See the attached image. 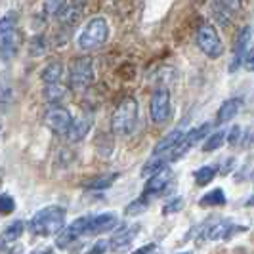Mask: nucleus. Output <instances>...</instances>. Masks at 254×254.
I'll use <instances>...</instances> for the list:
<instances>
[{"label":"nucleus","instance_id":"1","mask_svg":"<svg viewBox=\"0 0 254 254\" xmlns=\"http://www.w3.org/2000/svg\"><path fill=\"white\" fill-rule=\"evenodd\" d=\"M67 220V210L60 204H50L38 210L29 222V231L38 237H52L60 233V229L65 226Z\"/></svg>","mask_w":254,"mask_h":254},{"label":"nucleus","instance_id":"2","mask_svg":"<svg viewBox=\"0 0 254 254\" xmlns=\"http://www.w3.org/2000/svg\"><path fill=\"white\" fill-rule=\"evenodd\" d=\"M138 125V100L128 96L119 103L111 117V132L115 136H130Z\"/></svg>","mask_w":254,"mask_h":254},{"label":"nucleus","instance_id":"3","mask_svg":"<svg viewBox=\"0 0 254 254\" xmlns=\"http://www.w3.org/2000/svg\"><path fill=\"white\" fill-rule=\"evenodd\" d=\"M109 38V23L105 17H92L88 23L84 25V29L78 35V48L82 52H92L96 48L103 46Z\"/></svg>","mask_w":254,"mask_h":254},{"label":"nucleus","instance_id":"4","mask_svg":"<svg viewBox=\"0 0 254 254\" xmlns=\"http://www.w3.org/2000/svg\"><path fill=\"white\" fill-rule=\"evenodd\" d=\"M197 46L208 60H220L226 52V46L218 35V29L212 23H203L197 29Z\"/></svg>","mask_w":254,"mask_h":254},{"label":"nucleus","instance_id":"5","mask_svg":"<svg viewBox=\"0 0 254 254\" xmlns=\"http://www.w3.org/2000/svg\"><path fill=\"white\" fill-rule=\"evenodd\" d=\"M96 78V71H94V62L88 56H80L71 62L69 65V86L73 90H84Z\"/></svg>","mask_w":254,"mask_h":254},{"label":"nucleus","instance_id":"6","mask_svg":"<svg viewBox=\"0 0 254 254\" xmlns=\"http://www.w3.org/2000/svg\"><path fill=\"white\" fill-rule=\"evenodd\" d=\"M210 128H212V125H210V123H204V125H201V127L188 130V132L184 134V138L180 140L178 145H176V147L170 151L168 161H178V159H182V157H186V155H188V153H190L191 149H193V147L199 143V141L210 134Z\"/></svg>","mask_w":254,"mask_h":254},{"label":"nucleus","instance_id":"7","mask_svg":"<svg viewBox=\"0 0 254 254\" xmlns=\"http://www.w3.org/2000/svg\"><path fill=\"white\" fill-rule=\"evenodd\" d=\"M151 121L155 125H165L172 113V102H170V90L166 86H159L153 92L151 105H149Z\"/></svg>","mask_w":254,"mask_h":254},{"label":"nucleus","instance_id":"8","mask_svg":"<svg viewBox=\"0 0 254 254\" xmlns=\"http://www.w3.org/2000/svg\"><path fill=\"white\" fill-rule=\"evenodd\" d=\"M88 220L90 216H80L73 220L71 224H65L64 228L60 229V233H56V247L58 249H67L75 241H78L80 237H84Z\"/></svg>","mask_w":254,"mask_h":254},{"label":"nucleus","instance_id":"9","mask_svg":"<svg viewBox=\"0 0 254 254\" xmlns=\"http://www.w3.org/2000/svg\"><path fill=\"white\" fill-rule=\"evenodd\" d=\"M71 121H73L71 111L62 107V105H52L50 109L44 113V125H46V128L52 130L54 134H58V136H65L67 134V130L71 127Z\"/></svg>","mask_w":254,"mask_h":254},{"label":"nucleus","instance_id":"10","mask_svg":"<svg viewBox=\"0 0 254 254\" xmlns=\"http://www.w3.org/2000/svg\"><path fill=\"white\" fill-rule=\"evenodd\" d=\"M140 224H132V226H121L119 231L115 233L109 241V251L111 253H121V251H127L128 247L134 243V239L138 237L140 233Z\"/></svg>","mask_w":254,"mask_h":254},{"label":"nucleus","instance_id":"11","mask_svg":"<svg viewBox=\"0 0 254 254\" xmlns=\"http://www.w3.org/2000/svg\"><path fill=\"white\" fill-rule=\"evenodd\" d=\"M253 48V27L251 25H245L241 29V33L237 35V40H235V46H233V60H231V73L241 67L243 62V56L247 54V50Z\"/></svg>","mask_w":254,"mask_h":254},{"label":"nucleus","instance_id":"12","mask_svg":"<svg viewBox=\"0 0 254 254\" xmlns=\"http://www.w3.org/2000/svg\"><path fill=\"white\" fill-rule=\"evenodd\" d=\"M119 226V218L111 214V212H105V214H100V216H90L88 226H86V231L84 235H102V233H107Z\"/></svg>","mask_w":254,"mask_h":254},{"label":"nucleus","instance_id":"13","mask_svg":"<svg viewBox=\"0 0 254 254\" xmlns=\"http://www.w3.org/2000/svg\"><path fill=\"white\" fill-rule=\"evenodd\" d=\"M92 127H94V119L90 115H80V117L71 121V127H69L65 136L71 143H78V141H82L88 136Z\"/></svg>","mask_w":254,"mask_h":254},{"label":"nucleus","instance_id":"14","mask_svg":"<svg viewBox=\"0 0 254 254\" xmlns=\"http://www.w3.org/2000/svg\"><path fill=\"white\" fill-rule=\"evenodd\" d=\"M172 176H174V174H172L168 168H165V170L157 172L155 176L147 178V184H145V195H159V193H163V191L170 186Z\"/></svg>","mask_w":254,"mask_h":254},{"label":"nucleus","instance_id":"15","mask_svg":"<svg viewBox=\"0 0 254 254\" xmlns=\"http://www.w3.org/2000/svg\"><path fill=\"white\" fill-rule=\"evenodd\" d=\"M239 228H235V224L233 222H229V220H222V222H218V224H212V226H208L206 231H204V239H208V241H220V239H229L231 235H233V231H237Z\"/></svg>","mask_w":254,"mask_h":254},{"label":"nucleus","instance_id":"16","mask_svg":"<svg viewBox=\"0 0 254 254\" xmlns=\"http://www.w3.org/2000/svg\"><path fill=\"white\" fill-rule=\"evenodd\" d=\"M56 17H58V21H60L62 25L75 27L76 23L80 21V17H82V4H80V2L65 4V6L62 8V10H60V13H58Z\"/></svg>","mask_w":254,"mask_h":254},{"label":"nucleus","instance_id":"17","mask_svg":"<svg viewBox=\"0 0 254 254\" xmlns=\"http://www.w3.org/2000/svg\"><path fill=\"white\" fill-rule=\"evenodd\" d=\"M184 134H186V130H184L182 127L174 128L172 132H168L163 140L157 141V145H155V149H153V155H163V153L172 151V149L180 143V140L184 138Z\"/></svg>","mask_w":254,"mask_h":254},{"label":"nucleus","instance_id":"18","mask_svg":"<svg viewBox=\"0 0 254 254\" xmlns=\"http://www.w3.org/2000/svg\"><path fill=\"white\" fill-rule=\"evenodd\" d=\"M243 102L239 98H231V100H226V102L220 105L216 113V125H226L229 123L233 117H237L239 109H241Z\"/></svg>","mask_w":254,"mask_h":254},{"label":"nucleus","instance_id":"19","mask_svg":"<svg viewBox=\"0 0 254 254\" xmlns=\"http://www.w3.org/2000/svg\"><path fill=\"white\" fill-rule=\"evenodd\" d=\"M17 48H19V40H17L15 31L0 35V56L4 60H12L13 56L17 54Z\"/></svg>","mask_w":254,"mask_h":254},{"label":"nucleus","instance_id":"20","mask_svg":"<svg viewBox=\"0 0 254 254\" xmlns=\"http://www.w3.org/2000/svg\"><path fill=\"white\" fill-rule=\"evenodd\" d=\"M166 161H168V157H166L165 153L163 155H153L151 159L145 163V165L141 166V178H151L155 176L157 172H161V170H165L166 168Z\"/></svg>","mask_w":254,"mask_h":254},{"label":"nucleus","instance_id":"21","mask_svg":"<svg viewBox=\"0 0 254 254\" xmlns=\"http://www.w3.org/2000/svg\"><path fill=\"white\" fill-rule=\"evenodd\" d=\"M64 71H65V67L62 62H50V64L42 69L40 78H42L46 84H54V82H60V80L64 78Z\"/></svg>","mask_w":254,"mask_h":254},{"label":"nucleus","instance_id":"22","mask_svg":"<svg viewBox=\"0 0 254 254\" xmlns=\"http://www.w3.org/2000/svg\"><path fill=\"white\" fill-rule=\"evenodd\" d=\"M67 96V88L60 82H54V84H46L44 88V98L50 105H60Z\"/></svg>","mask_w":254,"mask_h":254},{"label":"nucleus","instance_id":"23","mask_svg":"<svg viewBox=\"0 0 254 254\" xmlns=\"http://www.w3.org/2000/svg\"><path fill=\"white\" fill-rule=\"evenodd\" d=\"M25 231V222L23 220H13L10 226H6V229L2 231V241L13 243L17 241Z\"/></svg>","mask_w":254,"mask_h":254},{"label":"nucleus","instance_id":"24","mask_svg":"<svg viewBox=\"0 0 254 254\" xmlns=\"http://www.w3.org/2000/svg\"><path fill=\"white\" fill-rule=\"evenodd\" d=\"M117 178H119V174H105V176H98V178L86 182V184H84V188H86V190H92V191L109 190V188L115 184V180Z\"/></svg>","mask_w":254,"mask_h":254},{"label":"nucleus","instance_id":"25","mask_svg":"<svg viewBox=\"0 0 254 254\" xmlns=\"http://www.w3.org/2000/svg\"><path fill=\"white\" fill-rule=\"evenodd\" d=\"M48 48H50V44H48V38L44 37V35H35V37L29 40V54L33 58L44 56L48 52Z\"/></svg>","mask_w":254,"mask_h":254},{"label":"nucleus","instance_id":"26","mask_svg":"<svg viewBox=\"0 0 254 254\" xmlns=\"http://www.w3.org/2000/svg\"><path fill=\"white\" fill-rule=\"evenodd\" d=\"M224 141H226V130H216V132L208 134V138H206V141H204L203 145V151L204 153L216 151V149H220L224 145Z\"/></svg>","mask_w":254,"mask_h":254},{"label":"nucleus","instance_id":"27","mask_svg":"<svg viewBox=\"0 0 254 254\" xmlns=\"http://www.w3.org/2000/svg\"><path fill=\"white\" fill-rule=\"evenodd\" d=\"M216 174H218L216 166H201V168L195 172V184L204 188V186H208L212 180L216 178Z\"/></svg>","mask_w":254,"mask_h":254},{"label":"nucleus","instance_id":"28","mask_svg":"<svg viewBox=\"0 0 254 254\" xmlns=\"http://www.w3.org/2000/svg\"><path fill=\"white\" fill-rule=\"evenodd\" d=\"M201 204L203 206H222V204H226V193L220 188L208 191V193H204V197L201 199Z\"/></svg>","mask_w":254,"mask_h":254},{"label":"nucleus","instance_id":"29","mask_svg":"<svg viewBox=\"0 0 254 254\" xmlns=\"http://www.w3.org/2000/svg\"><path fill=\"white\" fill-rule=\"evenodd\" d=\"M149 195H141L140 199H136V201H132V203L127 206V216H132V214H140V212H143L147 206H149V199H147Z\"/></svg>","mask_w":254,"mask_h":254},{"label":"nucleus","instance_id":"30","mask_svg":"<svg viewBox=\"0 0 254 254\" xmlns=\"http://www.w3.org/2000/svg\"><path fill=\"white\" fill-rule=\"evenodd\" d=\"M218 8L228 13H239L243 10V0H214Z\"/></svg>","mask_w":254,"mask_h":254},{"label":"nucleus","instance_id":"31","mask_svg":"<svg viewBox=\"0 0 254 254\" xmlns=\"http://www.w3.org/2000/svg\"><path fill=\"white\" fill-rule=\"evenodd\" d=\"M13 210H15V201H13L12 195L0 193V214L6 216V214H12Z\"/></svg>","mask_w":254,"mask_h":254},{"label":"nucleus","instance_id":"32","mask_svg":"<svg viewBox=\"0 0 254 254\" xmlns=\"http://www.w3.org/2000/svg\"><path fill=\"white\" fill-rule=\"evenodd\" d=\"M184 208V199L182 197H174V199H170L168 203L163 206V216H168V214H176Z\"/></svg>","mask_w":254,"mask_h":254},{"label":"nucleus","instance_id":"33","mask_svg":"<svg viewBox=\"0 0 254 254\" xmlns=\"http://www.w3.org/2000/svg\"><path fill=\"white\" fill-rule=\"evenodd\" d=\"M15 15L12 13H6L4 17H0V35H6V33H12L15 31Z\"/></svg>","mask_w":254,"mask_h":254},{"label":"nucleus","instance_id":"34","mask_svg":"<svg viewBox=\"0 0 254 254\" xmlns=\"http://www.w3.org/2000/svg\"><path fill=\"white\" fill-rule=\"evenodd\" d=\"M64 6H65V0H46V2H44V13L56 17Z\"/></svg>","mask_w":254,"mask_h":254},{"label":"nucleus","instance_id":"35","mask_svg":"<svg viewBox=\"0 0 254 254\" xmlns=\"http://www.w3.org/2000/svg\"><path fill=\"white\" fill-rule=\"evenodd\" d=\"M241 136H243V132H241V127H233L229 132H226V140H228V143L233 147V145H237L239 141H241Z\"/></svg>","mask_w":254,"mask_h":254},{"label":"nucleus","instance_id":"36","mask_svg":"<svg viewBox=\"0 0 254 254\" xmlns=\"http://www.w3.org/2000/svg\"><path fill=\"white\" fill-rule=\"evenodd\" d=\"M107 251H109V241L107 239H100V241H96V245L86 254H105Z\"/></svg>","mask_w":254,"mask_h":254},{"label":"nucleus","instance_id":"37","mask_svg":"<svg viewBox=\"0 0 254 254\" xmlns=\"http://www.w3.org/2000/svg\"><path fill=\"white\" fill-rule=\"evenodd\" d=\"M241 65L247 69V71H253V69H254V50H253V48H251V50H247V54L243 56Z\"/></svg>","mask_w":254,"mask_h":254},{"label":"nucleus","instance_id":"38","mask_svg":"<svg viewBox=\"0 0 254 254\" xmlns=\"http://www.w3.org/2000/svg\"><path fill=\"white\" fill-rule=\"evenodd\" d=\"M155 249H157V245H155V243H149V245L140 247L138 251H134V254H153L155 253Z\"/></svg>","mask_w":254,"mask_h":254},{"label":"nucleus","instance_id":"39","mask_svg":"<svg viewBox=\"0 0 254 254\" xmlns=\"http://www.w3.org/2000/svg\"><path fill=\"white\" fill-rule=\"evenodd\" d=\"M35 254H54V251H52V249H48V247H44V249H38Z\"/></svg>","mask_w":254,"mask_h":254},{"label":"nucleus","instance_id":"40","mask_svg":"<svg viewBox=\"0 0 254 254\" xmlns=\"http://www.w3.org/2000/svg\"><path fill=\"white\" fill-rule=\"evenodd\" d=\"M73 2H82V0H73Z\"/></svg>","mask_w":254,"mask_h":254},{"label":"nucleus","instance_id":"41","mask_svg":"<svg viewBox=\"0 0 254 254\" xmlns=\"http://www.w3.org/2000/svg\"><path fill=\"white\" fill-rule=\"evenodd\" d=\"M182 254H191V253H182Z\"/></svg>","mask_w":254,"mask_h":254}]
</instances>
